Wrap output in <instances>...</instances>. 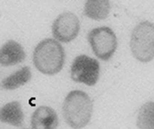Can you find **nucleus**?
I'll return each instance as SVG.
<instances>
[{
    "label": "nucleus",
    "mask_w": 154,
    "mask_h": 129,
    "mask_svg": "<svg viewBox=\"0 0 154 129\" xmlns=\"http://www.w3.org/2000/svg\"><path fill=\"white\" fill-rule=\"evenodd\" d=\"M93 109V102L87 93L72 91L64 100L63 115L69 126L73 129H81L91 121Z\"/></svg>",
    "instance_id": "obj_1"
},
{
    "label": "nucleus",
    "mask_w": 154,
    "mask_h": 129,
    "mask_svg": "<svg viewBox=\"0 0 154 129\" xmlns=\"http://www.w3.org/2000/svg\"><path fill=\"white\" fill-rule=\"evenodd\" d=\"M65 53L63 46L54 39L39 42L33 52V63L39 72L52 75L60 72L65 63Z\"/></svg>",
    "instance_id": "obj_2"
},
{
    "label": "nucleus",
    "mask_w": 154,
    "mask_h": 129,
    "mask_svg": "<svg viewBox=\"0 0 154 129\" xmlns=\"http://www.w3.org/2000/svg\"><path fill=\"white\" fill-rule=\"evenodd\" d=\"M130 48L133 56L141 63H149L154 59V24L143 21L133 29Z\"/></svg>",
    "instance_id": "obj_3"
},
{
    "label": "nucleus",
    "mask_w": 154,
    "mask_h": 129,
    "mask_svg": "<svg viewBox=\"0 0 154 129\" xmlns=\"http://www.w3.org/2000/svg\"><path fill=\"white\" fill-rule=\"evenodd\" d=\"M88 40L94 54L103 61L109 60L117 49L118 40L115 32L106 26L92 29L88 35Z\"/></svg>",
    "instance_id": "obj_4"
},
{
    "label": "nucleus",
    "mask_w": 154,
    "mask_h": 129,
    "mask_svg": "<svg viewBox=\"0 0 154 129\" xmlns=\"http://www.w3.org/2000/svg\"><path fill=\"white\" fill-rule=\"evenodd\" d=\"M100 75V64L95 59L85 55L75 58L71 65V78L77 83L88 86L95 85Z\"/></svg>",
    "instance_id": "obj_5"
},
{
    "label": "nucleus",
    "mask_w": 154,
    "mask_h": 129,
    "mask_svg": "<svg viewBox=\"0 0 154 129\" xmlns=\"http://www.w3.org/2000/svg\"><path fill=\"white\" fill-rule=\"evenodd\" d=\"M80 31V22L75 14L64 12L54 20L52 27L53 37L62 42H69L75 39Z\"/></svg>",
    "instance_id": "obj_6"
},
{
    "label": "nucleus",
    "mask_w": 154,
    "mask_h": 129,
    "mask_svg": "<svg viewBox=\"0 0 154 129\" xmlns=\"http://www.w3.org/2000/svg\"><path fill=\"white\" fill-rule=\"evenodd\" d=\"M58 123L55 111L46 106L37 108L31 118L32 129H56Z\"/></svg>",
    "instance_id": "obj_7"
},
{
    "label": "nucleus",
    "mask_w": 154,
    "mask_h": 129,
    "mask_svg": "<svg viewBox=\"0 0 154 129\" xmlns=\"http://www.w3.org/2000/svg\"><path fill=\"white\" fill-rule=\"evenodd\" d=\"M26 58V53L20 43L9 40L1 48L0 63L2 66H11L21 63Z\"/></svg>",
    "instance_id": "obj_8"
},
{
    "label": "nucleus",
    "mask_w": 154,
    "mask_h": 129,
    "mask_svg": "<svg viewBox=\"0 0 154 129\" xmlns=\"http://www.w3.org/2000/svg\"><path fill=\"white\" fill-rule=\"evenodd\" d=\"M24 113L22 106L18 101L8 103L1 108V121L15 127L22 126L24 121Z\"/></svg>",
    "instance_id": "obj_9"
},
{
    "label": "nucleus",
    "mask_w": 154,
    "mask_h": 129,
    "mask_svg": "<svg viewBox=\"0 0 154 129\" xmlns=\"http://www.w3.org/2000/svg\"><path fill=\"white\" fill-rule=\"evenodd\" d=\"M110 11V4L108 0H88L84 7V14L94 20L107 18Z\"/></svg>",
    "instance_id": "obj_10"
},
{
    "label": "nucleus",
    "mask_w": 154,
    "mask_h": 129,
    "mask_svg": "<svg viewBox=\"0 0 154 129\" xmlns=\"http://www.w3.org/2000/svg\"><path fill=\"white\" fill-rule=\"evenodd\" d=\"M31 78L30 68L28 66H25L5 78L2 81L1 86L5 90H15L28 83L31 80Z\"/></svg>",
    "instance_id": "obj_11"
},
{
    "label": "nucleus",
    "mask_w": 154,
    "mask_h": 129,
    "mask_svg": "<svg viewBox=\"0 0 154 129\" xmlns=\"http://www.w3.org/2000/svg\"><path fill=\"white\" fill-rule=\"evenodd\" d=\"M136 125L139 129H154V102L142 105L137 115Z\"/></svg>",
    "instance_id": "obj_12"
},
{
    "label": "nucleus",
    "mask_w": 154,
    "mask_h": 129,
    "mask_svg": "<svg viewBox=\"0 0 154 129\" xmlns=\"http://www.w3.org/2000/svg\"><path fill=\"white\" fill-rule=\"evenodd\" d=\"M23 129H32V128H23Z\"/></svg>",
    "instance_id": "obj_13"
}]
</instances>
